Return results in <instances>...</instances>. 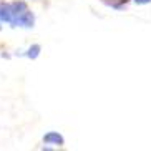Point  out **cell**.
<instances>
[{"mask_svg": "<svg viewBox=\"0 0 151 151\" xmlns=\"http://www.w3.org/2000/svg\"><path fill=\"white\" fill-rule=\"evenodd\" d=\"M10 27L30 28L35 27V14L28 7L27 0H12L10 2Z\"/></svg>", "mask_w": 151, "mask_h": 151, "instance_id": "cell-1", "label": "cell"}, {"mask_svg": "<svg viewBox=\"0 0 151 151\" xmlns=\"http://www.w3.org/2000/svg\"><path fill=\"white\" fill-rule=\"evenodd\" d=\"M42 141H43V145L55 146V148H63L65 146V138H63L62 133H58V131H48L47 134H43Z\"/></svg>", "mask_w": 151, "mask_h": 151, "instance_id": "cell-2", "label": "cell"}, {"mask_svg": "<svg viewBox=\"0 0 151 151\" xmlns=\"http://www.w3.org/2000/svg\"><path fill=\"white\" fill-rule=\"evenodd\" d=\"M10 2L7 0H2L0 2V22L10 25Z\"/></svg>", "mask_w": 151, "mask_h": 151, "instance_id": "cell-3", "label": "cell"}, {"mask_svg": "<svg viewBox=\"0 0 151 151\" xmlns=\"http://www.w3.org/2000/svg\"><path fill=\"white\" fill-rule=\"evenodd\" d=\"M98 2H101L103 5H106L108 9H113V10H123L129 2H133V0H98Z\"/></svg>", "mask_w": 151, "mask_h": 151, "instance_id": "cell-4", "label": "cell"}, {"mask_svg": "<svg viewBox=\"0 0 151 151\" xmlns=\"http://www.w3.org/2000/svg\"><path fill=\"white\" fill-rule=\"evenodd\" d=\"M40 52H42V47L38 43H33L32 47H28V50L25 52V57L30 58V60H35V58H38Z\"/></svg>", "mask_w": 151, "mask_h": 151, "instance_id": "cell-5", "label": "cell"}, {"mask_svg": "<svg viewBox=\"0 0 151 151\" xmlns=\"http://www.w3.org/2000/svg\"><path fill=\"white\" fill-rule=\"evenodd\" d=\"M136 5H150L151 4V0H133Z\"/></svg>", "mask_w": 151, "mask_h": 151, "instance_id": "cell-6", "label": "cell"}, {"mask_svg": "<svg viewBox=\"0 0 151 151\" xmlns=\"http://www.w3.org/2000/svg\"><path fill=\"white\" fill-rule=\"evenodd\" d=\"M0 32H2V22H0Z\"/></svg>", "mask_w": 151, "mask_h": 151, "instance_id": "cell-7", "label": "cell"}]
</instances>
